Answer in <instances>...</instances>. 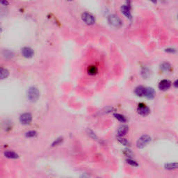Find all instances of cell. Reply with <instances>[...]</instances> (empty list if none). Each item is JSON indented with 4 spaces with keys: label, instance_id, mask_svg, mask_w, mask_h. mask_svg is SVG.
<instances>
[{
    "label": "cell",
    "instance_id": "cell-10",
    "mask_svg": "<svg viewBox=\"0 0 178 178\" xmlns=\"http://www.w3.org/2000/svg\"><path fill=\"white\" fill-rule=\"evenodd\" d=\"M144 96L148 99H153L155 96V90L153 88H146L145 89Z\"/></svg>",
    "mask_w": 178,
    "mask_h": 178
},
{
    "label": "cell",
    "instance_id": "cell-4",
    "mask_svg": "<svg viewBox=\"0 0 178 178\" xmlns=\"http://www.w3.org/2000/svg\"><path fill=\"white\" fill-rule=\"evenodd\" d=\"M120 10H121V12L122 14L125 15L126 18L129 19V20H132V13H131V1L130 0H127V4L122 6Z\"/></svg>",
    "mask_w": 178,
    "mask_h": 178
},
{
    "label": "cell",
    "instance_id": "cell-14",
    "mask_svg": "<svg viewBox=\"0 0 178 178\" xmlns=\"http://www.w3.org/2000/svg\"><path fill=\"white\" fill-rule=\"evenodd\" d=\"M4 156L9 159H18V155L13 151H6L4 153Z\"/></svg>",
    "mask_w": 178,
    "mask_h": 178
},
{
    "label": "cell",
    "instance_id": "cell-8",
    "mask_svg": "<svg viewBox=\"0 0 178 178\" xmlns=\"http://www.w3.org/2000/svg\"><path fill=\"white\" fill-rule=\"evenodd\" d=\"M171 86V82L170 81L168 80V79H163L159 82V89L161 91H167L168 89H169Z\"/></svg>",
    "mask_w": 178,
    "mask_h": 178
},
{
    "label": "cell",
    "instance_id": "cell-24",
    "mask_svg": "<svg viewBox=\"0 0 178 178\" xmlns=\"http://www.w3.org/2000/svg\"><path fill=\"white\" fill-rule=\"evenodd\" d=\"M127 163L129 164V165L132 166H138V164L136 163L135 161L130 159H127Z\"/></svg>",
    "mask_w": 178,
    "mask_h": 178
},
{
    "label": "cell",
    "instance_id": "cell-28",
    "mask_svg": "<svg viewBox=\"0 0 178 178\" xmlns=\"http://www.w3.org/2000/svg\"><path fill=\"white\" fill-rule=\"evenodd\" d=\"M173 85H174V86L175 88H178V79H177V80H176L175 82H174Z\"/></svg>",
    "mask_w": 178,
    "mask_h": 178
},
{
    "label": "cell",
    "instance_id": "cell-15",
    "mask_svg": "<svg viewBox=\"0 0 178 178\" xmlns=\"http://www.w3.org/2000/svg\"><path fill=\"white\" fill-rule=\"evenodd\" d=\"M2 55L5 58H6V59H10V58H12L13 57V56H14L13 53L8 49L4 50L2 52Z\"/></svg>",
    "mask_w": 178,
    "mask_h": 178
},
{
    "label": "cell",
    "instance_id": "cell-2",
    "mask_svg": "<svg viewBox=\"0 0 178 178\" xmlns=\"http://www.w3.org/2000/svg\"><path fill=\"white\" fill-rule=\"evenodd\" d=\"M40 97L39 91L36 87H30L27 91V98L31 102H36Z\"/></svg>",
    "mask_w": 178,
    "mask_h": 178
},
{
    "label": "cell",
    "instance_id": "cell-16",
    "mask_svg": "<svg viewBox=\"0 0 178 178\" xmlns=\"http://www.w3.org/2000/svg\"><path fill=\"white\" fill-rule=\"evenodd\" d=\"M161 69L165 72H169L172 70V66H171L170 63L166 62V63H162V65H161Z\"/></svg>",
    "mask_w": 178,
    "mask_h": 178
},
{
    "label": "cell",
    "instance_id": "cell-11",
    "mask_svg": "<svg viewBox=\"0 0 178 178\" xmlns=\"http://www.w3.org/2000/svg\"><path fill=\"white\" fill-rule=\"evenodd\" d=\"M128 127L126 125H122L121 127H119L118 129V136H123L126 135L127 132H128Z\"/></svg>",
    "mask_w": 178,
    "mask_h": 178
},
{
    "label": "cell",
    "instance_id": "cell-23",
    "mask_svg": "<svg viewBox=\"0 0 178 178\" xmlns=\"http://www.w3.org/2000/svg\"><path fill=\"white\" fill-rule=\"evenodd\" d=\"M88 133H89V135L91 136V137L93 139L98 140V136H96V134H95V133L93 132L92 130H91V129H89V130H88Z\"/></svg>",
    "mask_w": 178,
    "mask_h": 178
},
{
    "label": "cell",
    "instance_id": "cell-18",
    "mask_svg": "<svg viewBox=\"0 0 178 178\" xmlns=\"http://www.w3.org/2000/svg\"><path fill=\"white\" fill-rule=\"evenodd\" d=\"M98 72V68L95 65H91L88 68V73L91 75H96L97 72Z\"/></svg>",
    "mask_w": 178,
    "mask_h": 178
},
{
    "label": "cell",
    "instance_id": "cell-5",
    "mask_svg": "<svg viewBox=\"0 0 178 178\" xmlns=\"http://www.w3.org/2000/svg\"><path fill=\"white\" fill-rule=\"evenodd\" d=\"M82 19L83 22L88 25H93L96 22V19L93 15L89 13H83L82 15Z\"/></svg>",
    "mask_w": 178,
    "mask_h": 178
},
{
    "label": "cell",
    "instance_id": "cell-30",
    "mask_svg": "<svg viewBox=\"0 0 178 178\" xmlns=\"http://www.w3.org/2000/svg\"><path fill=\"white\" fill-rule=\"evenodd\" d=\"M67 1H72L73 0H67Z\"/></svg>",
    "mask_w": 178,
    "mask_h": 178
},
{
    "label": "cell",
    "instance_id": "cell-20",
    "mask_svg": "<svg viewBox=\"0 0 178 178\" xmlns=\"http://www.w3.org/2000/svg\"><path fill=\"white\" fill-rule=\"evenodd\" d=\"M118 140L119 142L121 143L122 145H123V146H129V141L126 139H125V138L122 137V136H118Z\"/></svg>",
    "mask_w": 178,
    "mask_h": 178
},
{
    "label": "cell",
    "instance_id": "cell-27",
    "mask_svg": "<svg viewBox=\"0 0 178 178\" xmlns=\"http://www.w3.org/2000/svg\"><path fill=\"white\" fill-rule=\"evenodd\" d=\"M166 52H170V53H174V52H175V49H173V48H168V49H166Z\"/></svg>",
    "mask_w": 178,
    "mask_h": 178
},
{
    "label": "cell",
    "instance_id": "cell-17",
    "mask_svg": "<svg viewBox=\"0 0 178 178\" xmlns=\"http://www.w3.org/2000/svg\"><path fill=\"white\" fill-rule=\"evenodd\" d=\"M0 75H1V79H6L9 76V71L7 69L1 68V71H0Z\"/></svg>",
    "mask_w": 178,
    "mask_h": 178
},
{
    "label": "cell",
    "instance_id": "cell-9",
    "mask_svg": "<svg viewBox=\"0 0 178 178\" xmlns=\"http://www.w3.org/2000/svg\"><path fill=\"white\" fill-rule=\"evenodd\" d=\"M22 54L25 58H30L34 56V52L31 47H25L22 48Z\"/></svg>",
    "mask_w": 178,
    "mask_h": 178
},
{
    "label": "cell",
    "instance_id": "cell-26",
    "mask_svg": "<svg viewBox=\"0 0 178 178\" xmlns=\"http://www.w3.org/2000/svg\"><path fill=\"white\" fill-rule=\"evenodd\" d=\"M0 2H1V5H4V6H7V5H8V2L6 0H0Z\"/></svg>",
    "mask_w": 178,
    "mask_h": 178
},
{
    "label": "cell",
    "instance_id": "cell-22",
    "mask_svg": "<svg viewBox=\"0 0 178 178\" xmlns=\"http://www.w3.org/2000/svg\"><path fill=\"white\" fill-rule=\"evenodd\" d=\"M63 138L62 137H59L58 138V139H56V141H54V143H52V147L54 146H58L59 144H61V143L63 142Z\"/></svg>",
    "mask_w": 178,
    "mask_h": 178
},
{
    "label": "cell",
    "instance_id": "cell-19",
    "mask_svg": "<svg viewBox=\"0 0 178 178\" xmlns=\"http://www.w3.org/2000/svg\"><path fill=\"white\" fill-rule=\"evenodd\" d=\"M113 115H114V117H115V118H116L118 120H119V121H120V122H125L126 121H127V120H126L125 117L124 116V115H121V114H120V113H114Z\"/></svg>",
    "mask_w": 178,
    "mask_h": 178
},
{
    "label": "cell",
    "instance_id": "cell-25",
    "mask_svg": "<svg viewBox=\"0 0 178 178\" xmlns=\"http://www.w3.org/2000/svg\"><path fill=\"white\" fill-rule=\"evenodd\" d=\"M124 154H125L126 156H127V157H132V155H133L132 151L129 149H125V150H124Z\"/></svg>",
    "mask_w": 178,
    "mask_h": 178
},
{
    "label": "cell",
    "instance_id": "cell-29",
    "mask_svg": "<svg viewBox=\"0 0 178 178\" xmlns=\"http://www.w3.org/2000/svg\"><path fill=\"white\" fill-rule=\"evenodd\" d=\"M150 1H152V2L154 3V4H155V3H157V0H150Z\"/></svg>",
    "mask_w": 178,
    "mask_h": 178
},
{
    "label": "cell",
    "instance_id": "cell-6",
    "mask_svg": "<svg viewBox=\"0 0 178 178\" xmlns=\"http://www.w3.org/2000/svg\"><path fill=\"white\" fill-rule=\"evenodd\" d=\"M137 111L140 115H143V116H147V115H149V113H150V109L148 108L146 104L142 103L139 104V107H138L137 109Z\"/></svg>",
    "mask_w": 178,
    "mask_h": 178
},
{
    "label": "cell",
    "instance_id": "cell-21",
    "mask_svg": "<svg viewBox=\"0 0 178 178\" xmlns=\"http://www.w3.org/2000/svg\"><path fill=\"white\" fill-rule=\"evenodd\" d=\"M36 135H37V132H36V131H29V132L26 133V136H27V137L33 138L35 137Z\"/></svg>",
    "mask_w": 178,
    "mask_h": 178
},
{
    "label": "cell",
    "instance_id": "cell-7",
    "mask_svg": "<svg viewBox=\"0 0 178 178\" xmlns=\"http://www.w3.org/2000/svg\"><path fill=\"white\" fill-rule=\"evenodd\" d=\"M32 120V116L30 113H25L20 116V121L23 125H29Z\"/></svg>",
    "mask_w": 178,
    "mask_h": 178
},
{
    "label": "cell",
    "instance_id": "cell-3",
    "mask_svg": "<svg viewBox=\"0 0 178 178\" xmlns=\"http://www.w3.org/2000/svg\"><path fill=\"white\" fill-rule=\"evenodd\" d=\"M150 142H151V137L150 136L146 135V134L143 135L136 141V147L139 149H142Z\"/></svg>",
    "mask_w": 178,
    "mask_h": 178
},
{
    "label": "cell",
    "instance_id": "cell-1",
    "mask_svg": "<svg viewBox=\"0 0 178 178\" xmlns=\"http://www.w3.org/2000/svg\"><path fill=\"white\" fill-rule=\"evenodd\" d=\"M108 22L114 27L119 28L122 25V22L120 17L116 14H111L108 17Z\"/></svg>",
    "mask_w": 178,
    "mask_h": 178
},
{
    "label": "cell",
    "instance_id": "cell-13",
    "mask_svg": "<svg viewBox=\"0 0 178 178\" xmlns=\"http://www.w3.org/2000/svg\"><path fill=\"white\" fill-rule=\"evenodd\" d=\"M145 89H146V88L143 87L142 86H138V87H136L135 89V93L136 96L139 97L144 96Z\"/></svg>",
    "mask_w": 178,
    "mask_h": 178
},
{
    "label": "cell",
    "instance_id": "cell-31",
    "mask_svg": "<svg viewBox=\"0 0 178 178\" xmlns=\"http://www.w3.org/2000/svg\"><path fill=\"white\" fill-rule=\"evenodd\" d=\"M177 20H178V15H177Z\"/></svg>",
    "mask_w": 178,
    "mask_h": 178
},
{
    "label": "cell",
    "instance_id": "cell-12",
    "mask_svg": "<svg viewBox=\"0 0 178 178\" xmlns=\"http://www.w3.org/2000/svg\"><path fill=\"white\" fill-rule=\"evenodd\" d=\"M164 168H165L166 170H168L177 169V168H178V162H174V163L166 164H165V166H164Z\"/></svg>",
    "mask_w": 178,
    "mask_h": 178
}]
</instances>
